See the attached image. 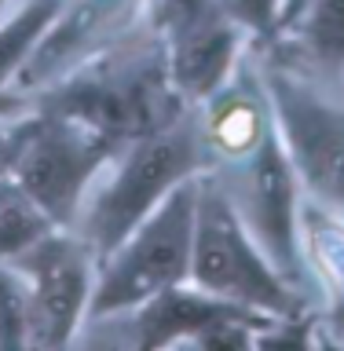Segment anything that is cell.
Wrapping results in <instances>:
<instances>
[{"mask_svg": "<svg viewBox=\"0 0 344 351\" xmlns=\"http://www.w3.org/2000/svg\"><path fill=\"white\" fill-rule=\"evenodd\" d=\"M33 114H37V106L0 114V180L15 172L19 154H22V147H26V136L33 128Z\"/></svg>", "mask_w": 344, "mask_h": 351, "instance_id": "cell-17", "label": "cell"}, {"mask_svg": "<svg viewBox=\"0 0 344 351\" xmlns=\"http://www.w3.org/2000/svg\"><path fill=\"white\" fill-rule=\"evenodd\" d=\"M194 121L202 128V139L209 154H213V169L231 161H242L246 154H253L268 139V132L275 128L271 121V103L260 81V66H257V44L249 48V55L238 62V70L227 77L209 99L194 106Z\"/></svg>", "mask_w": 344, "mask_h": 351, "instance_id": "cell-11", "label": "cell"}, {"mask_svg": "<svg viewBox=\"0 0 344 351\" xmlns=\"http://www.w3.org/2000/svg\"><path fill=\"white\" fill-rule=\"evenodd\" d=\"M55 230V219L26 194L15 176L0 180V263H11L44 234Z\"/></svg>", "mask_w": 344, "mask_h": 351, "instance_id": "cell-14", "label": "cell"}, {"mask_svg": "<svg viewBox=\"0 0 344 351\" xmlns=\"http://www.w3.org/2000/svg\"><path fill=\"white\" fill-rule=\"evenodd\" d=\"M150 22L154 0H66L11 88L26 99H37L88 62L121 48Z\"/></svg>", "mask_w": 344, "mask_h": 351, "instance_id": "cell-9", "label": "cell"}, {"mask_svg": "<svg viewBox=\"0 0 344 351\" xmlns=\"http://www.w3.org/2000/svg\"><path fill=\"white\" fill-rule=\"evenodd\" d=\"M290 318H271L249 307L216 300L183 282L132 311L84 322L77 348H260L264 333Z\"/></svg>", "mask_w": 344, "mask_h": 351, "instance_id": "cell-4", "label": "cell"}, {"mask_svg": "<svg viewBox=\"0 0 344 351\" xmlns=\"http://www.w3.org/2000/svg\"><path fill=\"white\" fill-rule=\"evenodd\" d=\"M114 150V143L88 121L62 114V110L37 106L26 147H22L11 176L55 219V227H73L88 186Z\"/></svg>", "mask_w": 344, "mask_h": 351, "instance_id": "cell-8", "label": "cell"}, {"mask_svg": "<svg viewBox=\"0 0 344 351\" xmlns=\"http://www.w3.org/2000/svg\"><path fill=\"white\" fill-rule=\"evenodd\" d=\"M198 176L180 183L117 249L99 260V278L84 322L110 318L154 300L158 293L191 278Z\"/></svg>", "mask_w": 344, "mask_h": 351, "instance_id": "cell-5", "label": "cell"}, {"mask_svg": "<svg viewBox=\"0 0 344 351\" xmlns=\"http://www.w3.org/2000/svg\"><path fill=\"white\" fill-rule=\"evenodd\" d=\"M11 267L26 285L30 351L77 348L99 278V252L73 227H55L37 245L11 260Z\"/></svg>", "mask_w": 344, "mask_h": 351, "instance_id": "cell-7", "label": "cell"}, {"mask_svg": "<svg viewBox=\"0 0 344 351\" xmlns=\"http://www.w3.org/2000/svg\"><path fill=\"white\" fill-rule=\"evenodd\" d=\"M33 99L19 95L15 88H0V114H11V110H30Z\"/></svg>", "mask_w": 344, "mask_h": 351, "instance_id": "cell-18", "label": "cell"}, {"mask_svg": "<svg viewBox=\"0 0 344 351\" xmlns=\"http://www.w3.org/2000/svg\"><path fill=\"white\" fill-rule=\"evenodd\" d=\"M271 121L308 202L344 219V81L257 48Z\"/></svg>", "mask_w": 344, "mask_h": 351, "instance_id": "cell-2", "label": "cell"}, {"mask_svg": "<svg viewBox=\"0 0 344 351\" xmlns=\"http://www.w3.org/2000/svg\"><path fill=\"white\" fill-rule=\"evenodd\" d=\"M301 249L312 282L319 340L326 348H344V219L304 197Z\"/></svg>", "mask_w": 344, "mask_h": 351, "instance_id": "cell-12", "label": "cell"}, {"mask_svg": "<svg viewBox=\"0 0 344 351\" xmlns=\"http://www.w3.org/2000/svg\"><path fill=\"white\" fill-rule=\"evenodd\" d=\"M227 191L235 213L242 223L249 227V234L257 238L264 256L275 263V271L282 274L290 285H297L308 300H312V282H308L304 267V249H301V205L304 191L297 183V172L290 158L282 150L279 132H268V139L260 143L253 154L242 161L209 169ZM315 307V304H312Z\"/></svg>", "mask_w": 344, "mask_h": 351, "instance_id": "cell-6", "label": "cell"}, {"mask_svg": "<svg viewBox=\"0 0 344 351\" xmlns=\"http://www.w3.org/2000/svg\"><path fill=\"white\" fill-rule=\"evenodd\" d=\"M66 0H15L0 15V88H11Z\"/></svg>", "mask_w": 344, "mask_h": 351, "instance_id": "cell-13", "label": "cell"}, {"mask_svg": "<svg viewBox=\"0 0 344 351\" xmlns=\"http://www.w3.org/2000/svg\"><path fill=\"white\" fill-rule=\"evenodd\" d=\"M11 4H15V0H0V15H4V11H8Z\"/></svg>", "mask_w": 344, "mask_h": 351, "instance_id": "cell-19", "label": "cell"}, {"mask_svg": "<svg viewBox=\"0 0 344 351\" xmlns=\"http://www.w3.org/2000/svg\"><path fill=\"white\" fill-rule=\"evenodd\" d=\"M209 169H213V154L205 147L191 106L169 125L128 139L125 147L110 154V161L99 169V176L88 186L81 213L73 219V230L103 260L176 186Z\"/></svg>", "mask_w": 344, "mask_h": 351, "instance_id": "cell-1", "label": "cell"}, {"mask_svg": "<svg viewBox=\"0 0 344 351\" xmlns=\"http://www.w3.org/2000/svg\"><path fill=\"white\" fill-rule=\"evenodd\" d=\"M26 285L11 263H0V351H30L26 344Z\"/></svg>", "mask_w": 344, "mask_h": 351, "instance_id": "cell-15", "label": "cell"}, {"mask_svg": "<svg viewBox=\"0 0 344 351\" xmlns=\"http://www.w3.org/2000/svg\"><path fill=\"white\" fill-rule=\"evenodd\" d=\"M191 285L216 300L249 307L271 318H315L312 300L290 285L264 256L257 238L235 213L227 191L213 172L198 176L194 202V245H191Z\"/></svg>", "mask_w": 344, "mask_h": 351, "instance_id": "cell-3", "label": "cell"}, {"mask_svg": "<svg viewBox=\"0 0 344 351\" xmlns=\"http://www.w3.org/2000/svg\"><path fill=\"white\" fill-rule=\"evenodd\" d=\"M216 8L224 11L257 48H264V44H271L275 33H279L286 0H216Z\"/></svg>", "mask_w": 344, "mask_h": 351, "instance_id": "cell-16", "label": "cell"}, {"mask_svg": "<svg viewBox=\"0 0 344 351\" xmlns=\"http://www.w3.org/2000/svg\"><path fill=\"white\" fill-rule=\"evenodd\" d=\"M154 26L165 48L169 81L187 106L213 95L253 48L216 0H154Z\"/></svg>", "mask_w": 344, "mask_h": 351, "instance_id": "cell-10", "label": "cell"}]
</instances>
